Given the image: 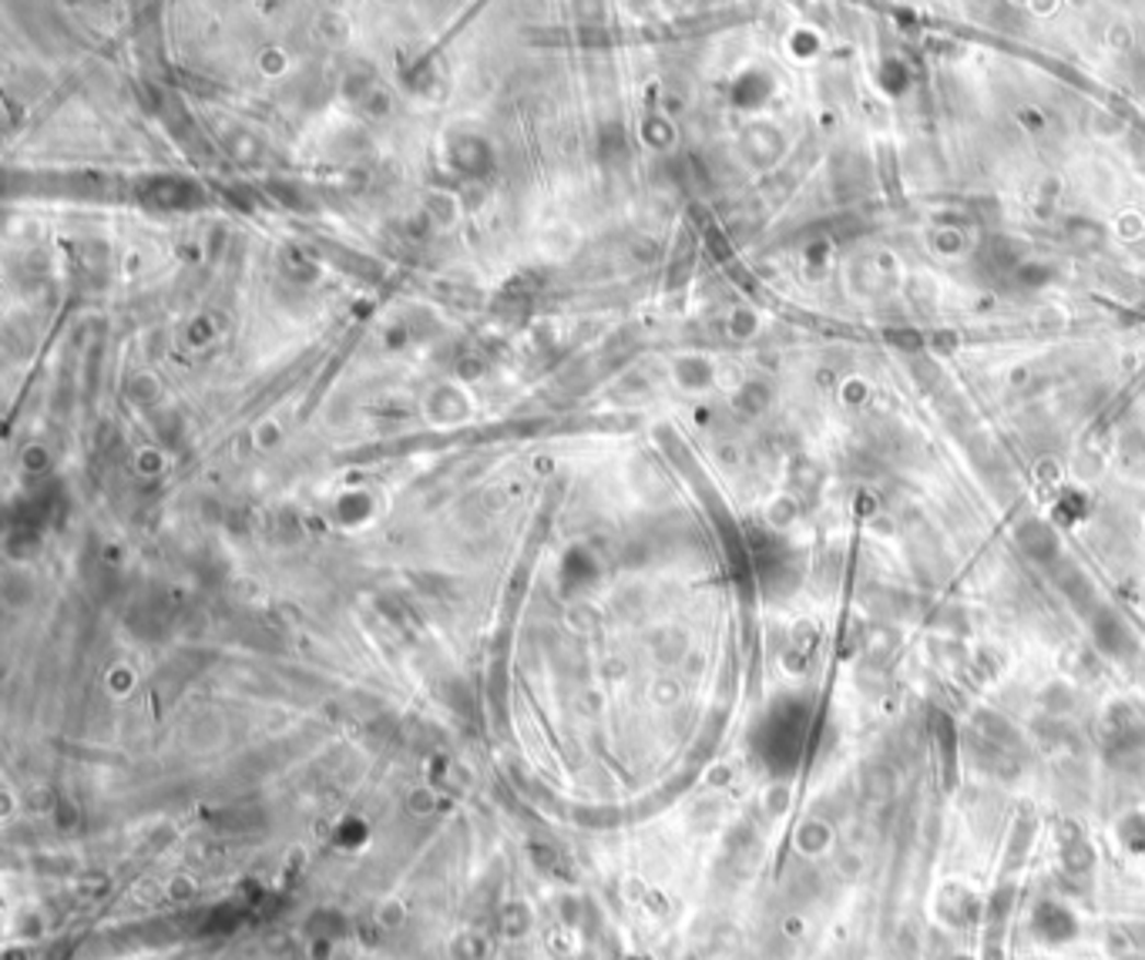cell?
<instances>
[{
    "instance_id": "cell-1",
    "label": "cell",
    "mask_w": 1145,
    "mask_h": 960,
    "mask_svg": "<svg viewBox=\"0 0 1145 960\" xmlns=\"http://www.w3.org/2000/svg\"><path fill=\"white\" fill-rule=\"evenodd\" d=\"M1055 853H1059V874L1068 887L1085 890L1095 877V864H1099V853H1095V843L1088 840L1085 826L1072 817L1059 820L1055 826Z\"/></svg>"
},
{
    "instance_id": "cell-2",
    "label": "cell",
    "mask_w": 1145,
    "mask_h": 960,
    "mask_svg": "<svg viewBox=\"0 0 1145 960\" xmlns=\"http://www.w3.org/2000/svg\"><path fill=\"white\" fill-rule=\"evenodd\" d=\"M934 917L951 930L984 927L987 897H981L974 887H968L961 880H951V883H944L934 897Z\"/></svg>"
},
{
    "instance_id": "cell-3",
    "label": "cell",
    "mask_w": 1145,
    "mask_h": 960,
    "mask_svg": "<svg viewBox=\"0 0 1145 960\" xmlns=\"http://www.w3.org/2000/svg\"><path fill=\"white\" fill-rule=\"evenodd\" d=\"M1028 930L1031 937L1041 944V947H1065L1078 937V917L1075 911L1059 900V897H1041L1034 906H1031V917H1028Z\"/></svg>"
},
{
    "instance_id": "cell-4",
    "label": "cell",
    "mask_w": 1145,
    "mask_h": 960,
    "mask_svg": "<svg viewBox=\"0 0 1145 960\" xmlns=\"http://www.w3.org/2000/svg\"><path fill=\"white\" fill-rule=\"evenodd\" d=\"M833 846H836V826H833L826 817L813 813V817H807V820L796 823V830H793V849H796V856H800V860H823V856H826Z\"/></svg>"
},
{
    "instance_id": "cell-5",
    "label": "cell",
    "mask_w": 1145,
    "mask_h": 960,
    "mask_svg": "<svg viewBox=\"0 0 1145 960\" xmlns=\"http://www.w3.org/2000/svg\"><path fill=\"white\" fill-rule=\"evenodd\" d=\"M1091 632H1095V645H1099L1112 659H1125V655L1135 648V635L1132 628L1109 609H1102L1099 615L1091 618Z\"/></svg>"
},
{
    "instance_id": "cell-6",
    "label": "cell",
    "mask_w": 1145,
    "mask_h": 960,
    "mask_svg": "<svg viewBox=\"0 0 1145 960\" xmlns=\"http://www.w3.org/2000/svg\"><path fill=\"white\" fill-rule=\"evenodd\" d=\"M1034 836H1038V817L1018 813V820L1011 823V833H1008V846H1005V870L1008 874H1015L1028 864Z\"/></svg>"
},
{
    "instance_id": "cell-7",
    "label": "cell",
    "mask_w": 1145,
    "mask_h": 960,
    "mask_svg": "<svg viewBox=\"0 0 1145 960\" xmlns=\"http://www.w3.org/2000/svg\"><path fill=\"white\" fill-rule=\"evenodd\" d=\"M1109 736L1119 745H1142L1145 742V709H1135V705H1112L1109 713Z\"/></svg>"
},
{
    "instance_id": "cell-8",
    "label": "cell",
    "mask_w": 1145,
    "mask_h": 960,
    "mask_svg": "<svg viewBox=\"0 0 1145 960\" xmlns=\"http://www.w3.org/2000/svg\"><path fill=\"white\" fill-rule=\"evenodd\" d=\"M1115 836H1119L1125 853L1145 856V810H1125L1115 820Z\"/></svg>"
},
{
    "instance_id": "cell-9",
    "label": "cell",
    "mask_w": 1145,
    "mask_h": 960,
    "mask_svg": "<svg viewBox=\"0 0 1145 960\" xmlns=\"http://www.w3.org/2000/svg\"><path fill=\"white\" fill-rule=\"evenodd\" d=\"M1122 930H1125V937L1132 940V947L1138 950V953H1145V921H1132V924H1122Z\"/></svg>"
}]
</instances>
